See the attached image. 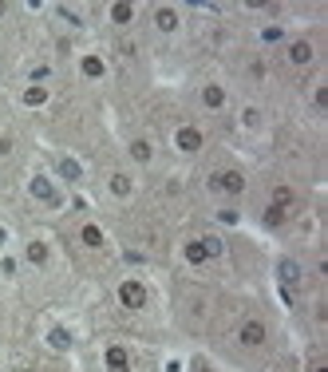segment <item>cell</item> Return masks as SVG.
<instances>
[{"instance_id": "6da1fadb", "label": "cell", "mask_w": 328, "mask_h": 372, "mask_svg": "<svg viewBox=\"0 0 328 372\" xmlns=\"http://www.w3.org/2000/svg\"><path fill=\"white\" fill-rule=\"evenodd\" d=\"M28 194H32V202H40V206H48V210H60L63 206V194H60V186H56V179L51 174H32L28 179Z\"/></svg>"}, {"instance_id": "7a4b0ae2", "label": "cell", "mask_w": 328, "mask_h": 372, "mask_svg": "<svg viewBox=\"0 0 328 372\" xmlns=\"http://www.w3.org/2000/svg\"><path fill=\"white\" fill-rule=\"evenodd\" d=\"M209 186H214L218 194H226V198H241L245 186H249V179H245V171H238V167H226V171L209 174Z\"/></svg>"}, {"instance_id": "3957f363", "label": "cell", "mask_w": 328, "mask_h": 372, "mask_svg": "<svg viewBox=\"0 0 328 372\" xmlns=\"http://www.w3.org/2000/svg\"><path fill=\"white\" fill-rule=\"evenodd\" d=\"M233 341H238L241 349H265L269 344V325L257 321V317H245V321L238 325V332H233Z\"/></svg>"}, {"instance_id": "277c9868", "label": "cell", "mask_w": 328, "mask_h": 372, "mask_svg": "<svg viewBox=\"0 0 328 372\" xmlns=\"http://www.w3.org/2000/svg\"><path fill=\"white\" fill-rule=\"evenodd\" d=\"M170 143H174L178 155H198L202 147H206V135H202V127H194V123H178L174 135H170Z\"/></svg>"}, {"instance_id": "5b68a950", "label": "cell", "mask_w": 328, "mask_h": 372, "mask_svg": "<svg viewBox=\"0 0 328 372\" xmlns=\"http://www.w3.org/2000/svg\"><path fill=\"white\" fill-rule=\"evenodd\" d=\"M115 297H119V305L130 309V313L147 309V285H142V277H123L119 289H115Z\"/></svg>"}, {"instance_id": "8992f818", "label": "cell", "mask_w": 328, "mask_h": 372, "mask_svg": "<svg viewBox=\"0 0 328 372\" xmlns=\"http://www.w3.org/2000/svg\"><path fill=\"white\" fill-rule=\"evenodd\" d=\"M285 64L288 68H297V71L312 68V64H317V44L305 40V36H300V40H288L285 44Z\"/></svg>"}, {"instance_id": "52a82bcc", "label": "cell", "mask_w": 328, "mask_h": 372, "mask_svg": "<svg viewBox=\"0 0 328 372\" xmlns=\"http://www.w3.org/2000/svg\"><path fill=\"white\" fill-rule=\"evenodd\" d=\"M150 20H154V32L174 36V32L182 28V12L174 8V4H154V8H150Z\"/></svg>"}, {"instance_id": "ba28073f", "label": "cell", "mask_w": 328, "mask_h": 372, "mask_svg": "<svg viewBox=\"0 0 328 372\" xmlns=\"http://www.w3.org/2000/svg\"><path fill=\"white\" fill-rule=\"evenodd\" d=\"M135 191H139V182H135V174L130 171H111L107 174V194L111 198L127 202V198H135Z\"/></svg>"}, {"instance_id": "9c48e42d", "label": "cell", "mask_w": 328, "mask_h": 372, "mask_svg": "<svg viewBox=\"0 0 328 372\" xmlns=\"http://www.w3.org/2000/svg\"><path fill=\"white\" fill-rule=\"evenodd\" d=\"M80 76L87 83H103L107 80V56H99V52H83L80 56Z\"/></svg>"}, {"instance_id": "30bf717a", "label": "cell", "mask_w": 328, "mask_h": 372, "mask_svg": "<svg viewBox=\"0 0 328 372\" xmlns=\"http://www.w3.org/2000/svg\"><path fill=\"white\" fill-rule=\"evenodd\" d=\"M277 282L285 285V289H297V285L305 282V265H300L297 258H277Z\"/></svg>"}, {"instance_id": "8fae6325", "label": "cell", "mask_w": 328, "mask_h": 372, "mask_svg": "<svg viewBox=\"0 0 328 372\" xmlns=\"http://www.w3.org/2000/svg\"><path fill=\"white\" fill-rule=\"evenodd\" d=\"M103 368L107 372H130V349L127 344H107V349H103Z\"/></svg>"}, {"instance_id": "7c38bea8", "label": "cell", "mask_w": 328, "mask_h": 372, "mask_svg": "<svg viewBox=\"0 0 328 372\" xmlns=\"http://www.w3.org/2000/svg\"><path fill=\"white\" fill-rule=\"evenodd\" d=\"M198 103L206 111H226L229 107V91L221 88V83H206V88L198 91Z\"/></svg>"}, {"instance_id": "4fadbf2b", "label": "cell", "mask_w": 328, "mask_h": 372, "mask_svg": "<svg viewBox=\"0 0 328 372\" xmlns=\"http://www.w3.org/2000/svg\"><path fill=\"white\" fill-rule=\"evenodd\" d=\"M48 258H51V250H48V241H44V238H28V241H24V262H28V265L44 270Z\"/></svg>"}, {"instance_id": "5bb4252c", "label": "cell", "mask_w": 328, "mask_h": 372, "mask_svg": "<svg viewBox=\"0 0 328 372\" xmlns=\"http://www.w3.org/2000/svg\"><path fill=\"white\" fill-rule=\"evenodd\" d=\"M135 16H139V8H135V4H127V0H119V4H111V8H107V20L115 24V28H130V24H135Z\"/></svg>"}, {"instance_id": "9a60e30c", "label": "cell", "mask_w": 328, "mask_h": 372, "mask_svg": "<svg viewBox=\"0 0 328 372\" xmlns=\"http://www.w3.org/2000/svg\"><path fill=\"white\" fill-rule=\"evenodd\" d=\"M48 100H51V88H44V83H24V91H20L24 107H44Z\"/></svg>"}, {"instance_id": "2e32d148", "label": "cell", "mask_w": 328, "mask_h": 372, "mask_svg": "<svg viewBox=\"0 0 328 372\" xmlns=\"http://www.w3.org/2000/svg\"><path fill=\"white\" fill-rule=\"evenodd\" d=\"M56 174H60L63 182H83V167L71 155H56Z\"/></svg>"}, {"instance_id": "e0dca14e", "label": "cell", "mask_w": 328, "mask_h": 372, "mask_svg": "<svg viewBox=\"0 0 328 372\" xmlns=\"http://www.w3.org/2000/svg\"><path fill=\"white\" fill-rule=\"evenodd\" d=\"M80 241L87 246V250H103V246H107V234L99 230V222H83L80 226Z\"/></svg>"}, {"instance_id": "ac0fdd59", "label": "cell", "mask_w": 328, "mask_h": 372, "mask_svg": "<svg viewBox=\"0 0 328 372\" xmlns=\"http://www.w3.org/2000/svg\"><path fill=\"white\" fill-rule=\"evenodd\" d=\"M288 218H293V210H281V206H273V202H269L265 214H261V226H269V230H285Z\"/></svg>"}, {"instance_id": "d6986e66", "label": "cell", "mask_w": 328, "mask_h": 372, "mask_svg": "<svg viewBox=\"0 0 328 372\" xmlns=\"http://www.w3.org/2000/svg\"><path fill=\"white\" fill-rule=\"evenodd\" d=\"M130 159L139 162V167H150V162H154V143L150 139H130Z\"/></svg>"}, {"instance_id": "ffe728a7", "label": "cell", "mask_w": 328, "mask_h": 372, "mask_svg": "<svg viewBox=\"0 0 328 372\" xmlns=\"http://www.w3.org/2000/svg\"><path fill=\"white\" fill-rule=\"evenodd\" d=\"M44 341H48L51 352H68V349H71V329L56 325V329H48V337H44Z\"/></svg>"}, {"instance_id": "44dd1931", "label": "cell", "mask_w": 328, "mask_h": 372, "mask_svg": "<svg viewBox=\"0 0 328 372\" xmlns=\"http://www.w3.org/2000/svg\"><path fill=\"white\" fill-rule=\"evenodd\" d=\"M261 123H265V111L245 103V107H241V127H245V131H261Z\"/></svg>"}, {"instance_id": "7402d4cb", "label": "cell", "mask_w": 328, "mask_h": 372, "mask_svg": "<svg viewBox=\"0 0 328 372\" xmlns=\"http://www.w3.org/2000/svg\"><path fill=\"white\" fill-rule=\"evenodd\" d=\"M273 206L293 210V206H297V191H293V186H285V182H277V186H273Z\"/></svg>"}, {"instance_id": "603a6c76", "label": "cell", "mask_w": 328, "mask_h": 372, "mask_svg": "<svg viewBox=\"0 0 328 372\" xmlns=\"http://www.w3.org/2000/svg\"><path fill=\"white\" fill-rule=\"evenodd\" d=\"M182 258H186L190 265H206V262H209V253L202 250V241H198V238H190L186 246H182Z\"/></svg>"}, {"instance_id": "cb8c5ba5", "label": "cell", "mask_w": 328, "mask_h": 372, "mask_svg": "<svg viewBox=\"0 0 328 372\" xmlns=\"http://www.w3.org/2000/svg\"><path fill=\"white\" fill-rule=\"evenodd\" d=\"M198 241H202V250L209 253V262H214V258H221V253H226V241H221L218 234H202Z\"/></svg>"}, {"instance_id": "d4e9b609", "label": "cell", "mask_w": 328, "mask_h": 372, "mask_svg": "<svg viewBox=\"0 0 328 372\" xmlns=\"http://www.w3.org/2000/svg\"><path fill=\"white\" fill-rule=\"evenodd\" d=\"M214 218H218L221 226H241V210L238 206H221V210H214Z\"/></svg>"}, {"instance_id": "484cf974", "label": "cell", "mask_w": 328, "mask_h": 372, "mask_svg": "<svg viewBox=\"0 0 328 372\" xmlns=\"http://www.w3.org/2000/svg\"><path fill=\"white\" fill-rule=\"evenodd\" d=\"M190 372H218V368H214L209 356H202V352H198V356H190Z\"/></svg>"}, {"instance_id": "4316f807", "label": "cell", "mask_w": 328, "mask_h": 372, "mask_svg": "<svg viewBox=\"0 0 328 372\" xmlns=\"http://www.w3.org/2000/svg\"><path fill=\"white\" fill-rule=\"evenodd\" d=\"M28 76H32V83H44V88H48V80H51V68H48V64H36V68H32Z\"/></svg>"}, {"instance_id": "83f0119b", "label": "cell", "mask_w": 328, "mask_h": 372, "mask_svg": "<svg viewBox=\"0 0 328 372\" xmlns=\"http://www.w3.org/2000/svg\"><path fill=\"white\" fill-rule=\"evenodd\" d=\"M312 107H317V111H324V80H317V83H312Z\"/></svg>"}, {"instance_id": "f1b7e54d", "label": "cell", "mask_w": 328, "mask_h": 372, "mask_svg": "<svg viewBox=\"0 0 328 372\" xmlns=\"http://www.w3.org/2000/svg\"><path fill=\"white\" fill-rule=\"evenodd\" d=\"M0 273H4V277H16V258L4 253V258H0Z\"/></svg>"}, {"instance_id": "f546056e", "label": "cell", "mask_w": 328, "mask_h": 372, "mask_svg": "<svg viewBox=\"0 0 328 372\" xmlns=\"http://www.w3.org/2000/svg\"><path fill=\"white\" fill-rule=\"evenodd\" d=\"M277 40H285V32L281 28H265L261 32V44H277Z\"/></svg>"}, {"instance_id": "4dcf8cb0", "label": "cell", "mask_w": 328, "mask_h": 372, "mask_svg": "<svg viewBox=\"0 0 328 372\" xmlns=\"http://www.w3.org/2000/svg\"><path fill=\"white\" fill-rule=\"evenodd\" d=\"M249 76H253V80H261V76H265V60H253V64H249Z\"/></svg>"}, {"instance_id": "1f68e13d", "label": "cell", "mask_w": 328, "mask_h": 372, "mask_svg": "<svg viewBox=\"0 0 328 372\" xmlns=\"http://www.w3.org/2000/svg\"><path fill=\"white\" fill-rule=\"evenodd\" d=\"M8 155H12V139L8 135H0V159H8Z\"/></svg>"}, {"instance_id": "d6a6232c", "label": "cell", "mask_w": 328, "mask_h": 372, "mask_svg": "<svg viewBox=\"0 0 328 372\" xmlns=\"http://www.w3.org/2000/svg\"><path fill=\"white\" fill-rule=\"evenodd\" d=\"M308 372H328V364L320 361V356H312V364H308Z\"/></svg>"}, {"instance_id": "836d02e7", "label": "cell", "mask_w": 328, "mask_h": 372, "mask_svg": "<svg viewBox=\"0 0 328 372\" xmlns=\"http://www.w3.org/2000/svg\"><path fill=\"white\" fill-rule=\"evenodd\" d=\"M4 246H8V230H4V226H0V250H4Z\"/></svg>"}]
</instances>
